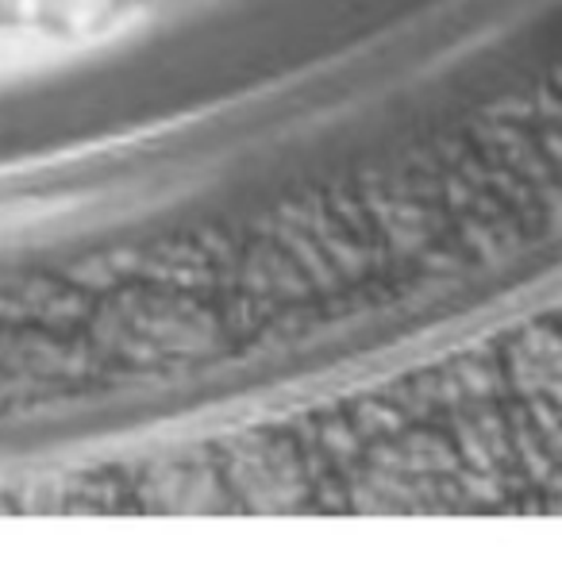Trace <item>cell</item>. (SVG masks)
<instances>
[{"instance_id":"cell-1","label":"cell","mask_w":562,"mask_h":562,"mask_svg":"<svg viewBox=\"0 0 562 562\" xmlns=\"http://www.w3.org/2000/svg\"><path fill=\"white\" fill-rule=\"evenodd\" d=\"M112 9H116V0H47V16L43 20H55V24L70 27V32H89Z\"/></svg>"},{"instance_id":"cell-2","label":"cell","mask_w":562,"mask_h":562,"mask_svg":"<svg viewBox=\"0 0 562 562\" xmlns=\"http://www.w3.org/2000/svg\"><path fill=\"white\" fill-rule=\"evenodd\" d=\"M0 12L20 20V24H35L47 16V0H0Z\"/></svg>"}]
</instances>
